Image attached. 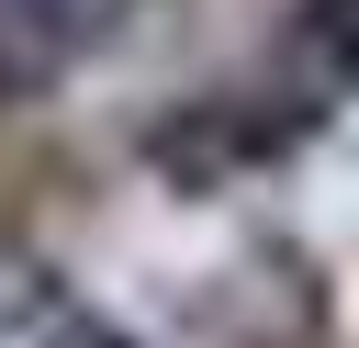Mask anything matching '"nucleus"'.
<instances>
[{
  "label": "nucleus",
  "mask_w": 359,
  "mask_h": 348,
  "mask_svg": "<svg viewBox=\"0 0 359 348\" xmlns=\"http://www.w3.org/2000/svg\"><path fill=\"white\" fill-rule=\"evenodd\" d=\"M146 0H0V101H34L56 79H79L101 45L135 34Z\"/></svg>",
  "instance_id": "obj_1"
},
{
  "label": "nucleus",
  "mask_w": 359,
  "mask_h": 348,
  "mask_svg": "<svg viewBox=\"0 0 359 348\" xmlns=\"http://www.w3.org/2000/svg\"><path fill=\"white\" fill-rule=\"evenodd\" d=\"M292 67H303V90H359V0H303Z\"/></svg>",
  "instance_id": "obj_2"
},
{
  "label": "nucleus",
  "mask_w": 359,
  "mask_h": 348,
  "mask_svg": "<svg viewBox=\"0 0 359 348\" xmlns=\"http://www.w3.org/2000/svg\"><path fill=\"white\" fill-rule=\"evenodd\" d=\"M56 348H135V337H123V326H101V314H79V326H67Z\"/></svg>",
  "instance_id": "obj_3"
}]
</instances>
